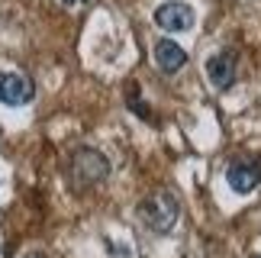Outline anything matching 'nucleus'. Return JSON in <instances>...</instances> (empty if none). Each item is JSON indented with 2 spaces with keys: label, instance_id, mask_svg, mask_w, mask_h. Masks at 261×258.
<instances>
[{
  "label": "nucleus",
  "instance_id": "nucleus-5",
  "mask_svg": "<svg viewBox=\"0 0 261 258\" xmlns=\"http://www.w3.org/2000/svg\"><path fill=\"white\" fill-rule=\"evenodd\" d=\"M206 78H210V84H213L216 91L232 87V81H236V55L232 52H216L206 62Z\"/></svg>",
  "mask_w": 261,
  "mask_h": 258
},
{
  "label": "nucleus",
  "instance_id": "nucleus-9",
  "mask_svg": "<svg viewBox=\"0 0 261 258\" xmlns=\"http://www.w3.org/2000/svg\"><path fill=\"white\" fill-rule=\"evenodd\" d=\"M255 258H261V255H255Z\"/></svg>",
  "mask_w": 261,
  "mask_h": 258
},
{
  "label": "nucleus",
  "instance_id": "nucleus-6",
  "mask_svg": "<svg viewBox=\"0 0 261 258\" xmlns=\"http://www.w3.org/2000/svg\"><path fill=\"white\" fill-rule=\"evenodd\" d=\"M226 181H229V187H232L236 194H252L255 187L261 184V171H258V165H252V162H236L226 171Z\"/></svg>",
  "mask_w": 261,
  "mask_h": 258
},
{
  "label": "nucleus",
  "instance_id": "nucleus-1",
  "mask_svg": "<svg viewBox=\"0 0 261 258\" xmlns=\"http://www.w3.org/2000/svg\"><path fill=\"white\" fill-rule=\"evenodd\" d=\"M110 174L107 155H100L97 148H77L71 155V177L77 187H94Z\"/></svg>",
  "mask_w": 261,
  "mask_h": 258
},
{
  "label": "nucleus",
  "instance_id": "nucleus-2",
  "mask_svg": "<svg viewBox=\"0 0 261 258\" xmlns=\"http://www.w3.org/2000/svg\"><path fill=\"white\" fill-rule=\"evenodd\" d=\"M142 220L152 226L155 233H171L174 223H177V200L171 191H158L152 194L148 200H142Z\"/></svg>",
  "mask_w": 261,
  "mask_h": 258
},
{
  "label": "nucleus",
  "instance_id": "nucleus-4",
  "mask_svg": "<svg viewBox=\"0 0 261 258\" xmlns=\"http://www.w3.org/2000/svg\"><path fill=\"white\" fill-rule=\"evenodd\" d=\"M36 94V84L23 74H13V71H0V104L7 107H23L33 100Z\"/></svg>",
  "mask_w": 261,
  "mask_h": 258
},
{
  "label": "nucleus",
  "instance_id": "nucleus-8",
  "mask_svg": "<svg viewBox=\"0 0 261 258\" xmlns=\"http://www.w3.org/2000/svg\"><path fill=\"white\" fill-rule=\"evenodd\" d=\"M62 4H68V7H81V4H87V0H62Z\"/></svg>",
  "mask_w": 261,
  "mask_h": 258
},
{
  "label": "nucleus",
  "instance_id": "nucleus-7",
  "mask_svg": "<svg viewBox=\"0 0 261 258\" xmlns=\"http://www.w3.org/2000/svg\"><path fill=\"white\" fill-rule=\"evenodd\" d=\"M184 62H187V52L174 42V39H158V42H155V65L162 68L165 74L180 71Z\"/></svg>",
  "mask_w": 261,
  "mask_h": 258
},
{
  "label": "nucleus",
  "instance_id": "nucleus-3",
  "mask_svg": "<svg viewBox=\"0 0 261 258\" xmlns=\"http://www.w3.org/2000/svg\"><path fill=\"white\" fill-rule=\"evenodd\" d=\"M194 23H197L194 7L180 4V0H168L155 10V26L165 33H187V29H194Z\"/></svg>",
  "mask_w": 261,
  "mask_h": 258
}]
</instances>
